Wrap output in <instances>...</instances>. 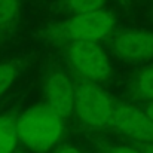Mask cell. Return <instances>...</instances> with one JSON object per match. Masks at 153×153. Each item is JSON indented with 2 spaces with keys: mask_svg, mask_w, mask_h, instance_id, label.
Wrapping results in <instances>:
<instances>
[{
  "mask_svg": "<svg viewBox=\"0 0 153 153\" xmlns=\"http://www.w3.org/2000/svg\"><path fill=\"white\" fill-rule=\"evenodd\" d=\"M61 117L49 105L31 107L16 120L18 137L31 150H49L62 135Z\"/></svg>",
  "mask_w": 153,
  "mask_h": 153,
  "instance_id": "cell-1",
  "label": "cell"
},
{
  "mask_svg": "<svg viewBox=\"0 0 153 153\" xmlns=\"http://www.w3.org/2000/svg\"><path fill=\"white\" fill-rule=\"evenodd\" d=\"M114 102L105 94V91L92 80H83L76 86L74 111L77 117L89 125L104 128L108 126L113 116Z\"/></svg>",
  "mask_w": 153,
  "mask_h": 153,
  "instance_id": "cell-2",
  "label": "cell"
},
{
  "mask_svg": "<svg viewBox=\"0 0 153 153\" xmlns=\"http://www.w3.org/2000/svg\"><path fill=\"white\" fill-rule=\"evenodd\" d=\"M68 59L76 71L92 82H101L110 74V61L98 42H71Z\"/></svg>",
  "mask_w": 153,
  "mask_h": 153,
  "instance_id": "cell-3",
  "label": "cell"
},
{
  "mask_svg": "<svg viewBox=\"0 0 153 153\" xmlns=\"http://www.w3.org/2000/svg\"><path fill=\"white\" fill-rule=\"evenodd\" d=\"M114 28V18L110 12L95 10L76 13L65 25L64 34L71 42H100Z\"/></svg>",
  "mask_w": 153,
  "mask_h": 153,
  "instance_id": "cell-4",
  "label": "cell"
},
{
  "mask_svg": "<svg viewBox=\"0 0 153 153\" xmlns=\"http://www.w3.org/2000/svg\"><path fill=\"white\" fill-rule=\"evenodd\" d=\"M110 126L129 138L141 143H153V119L144 110L134 105L114 104Z\"/></svg>",
  "mask_w": 153,
  "mask_h": 153,
  "instance_id": "cell-5",
  "label": "cell"
},
{
  "mask_svg": "<svg viewBox=\"0 0 153 153\" xmlns=\"http://www.w3.org/2000/svg\"><path fill=\"white\" fill-rule=\"evenodd\" d=\"M113 51L123 61H150L153 59V33L144 30L119 33L113 40Z\"/></svg>",
  "mask_w": 153,
  "mask_h": 153,
  "instance_id": "cell-6",
  "label": "cell"
},
{
  "mask_svg": "<svg viewBox=\"0 0 153 153\" xmlns=\"http://www.w3.org/2000/svg\"><path fill=\"white\" fill-rule=\"evenodd\" d=\"M46 105L61 116H67L74 108L76 88L70 79L61 71H51L43 82Z\"/></svg>",
  "mask_w": 153,
  "mask_h": 153,
  "instance_id": "cell-7",
  "label": "cell"
},
{
  "mask_svg": "<svg viewBox=\"0 0 153 153\" xmlns=\"http://www.w3.org/2000/svg\"><path fill=\"white\" fill-rule=\"evenodd\" d=\"M18 140L16 122L7 116H0V153H15Z\"/></svg>",
  "mask_w": 153,
  "mask_h": 153,
  "instance_id": "cell-8",
  "label": "cell"
},
{
  "mask_svg": "<svg viewBox=\"0 0 153 153\" xmlns=\"http://www.w3.org/2000/svg\"><path fill=\"white\" fill-rule=\"evenodd\" d=\"M135 94L147 101H153V65L144 67L134 80Z\"/></svg>",
  "mask_w": 153,
  "mask_h": 153,
  "instance_id": "cell-9",
  "label": "cell"
},
{
  "mask_svg": "<svg viewBox=\"0 0 153 153\" xmlns=\"http://www.w3.org/2000/svg\"><path fill=\"white\" fill-rule=\"evenodd\" d=\"M19 0H0V31L9 30L18 19Z\"/></svg>",
  "mask_w": 153,
  "mask_h": 153,
  "instance_id": "cell-10",
  "label": "cell"
},
{
  "mask_svg": "<svg viewBox=\"0 0 153 153\" xmlns=\"http://www.w3.org/2000/svg\"><path fill=\"white\" fill-rule=\"evenodd\" d=\"M18 73L19 68L16 62H0V97L12 86Z\"/></svg>",
  "mask_w": 153,
  "mask_h": 153,
  "instance_id": "cell-11",
  "label": "cell"
},
{
  "mask_svg": "<svg viewBox=\"0 0 153 153\" xmlns=\"http://www.w3.org/2000/svg\"><path fill=\"white\" fill-rule=\"evenodd\" d=\"M68 6L76 13H86V12H95L102 9L104 0H67Z\"/></svg>",
  "mask_w": 153,
  "mask_h": 153,
  "instance_id": "cell-12",
  "label": "cell"
},
{
  "mask_svg": "<svg viewBox=\"0 0 153 153\" xmlns=\"http://www.w3.org/2000/svg\"><path fill=\"white\" fill-rule=\"evenodd\" d=\"M110 153H141L140 152V149H134V147H131V146H116V147H113Z\"/></svg>",
  "mask_w": 153,
  "mask_h": 153,
  "instance_id": "cell-13",
  "label": "cell"
},
{
  "mask_svg": "<svg viewBox=\"0 0 153 153\" xmlns=\"http://www.w3.org/2000/svg\"><path fill=\"white\" fill-rule=\"evenodd\" d=\"M141 153H153V143H143L140 147Z\"/></svg>",
  "mask_w": 153,
  "mask_h": 153,
  "instance_id": "cell-14",
  "label": "cell"
},
{
  "mask_svg": "<svg viewBox=\"0 0 153 153\" xmlns=\"http://www.w3.org/2000/svg\"><path fill=\"white\" fill-rule=\"evenodd\" d=\"M55 153H80L77 149H74V147H70V146H65V147H61V149H58Z\"/></svg>",
  "mask_w": 153,
  "mask_h": 153,
  "instance_id": "cell-15",
  "label": "cell"
},
{
  "mask_svg": "<svg viewBox=\"0 0 153 153\" xmlns=\"http://www.w3.org/2000/svg\"><path fill=\"white\" fill-rule=\"evenodd\" d=\"M144 111H146V113H147V114H149V116H150V117L153 119V101H150L149 104H147V105H146Z\"/></svg>",
  "mask_w": 153,
  "mask_h": 153,
  "instance_id": "cell-16",
  "label": "cell"
}]
</instances>
